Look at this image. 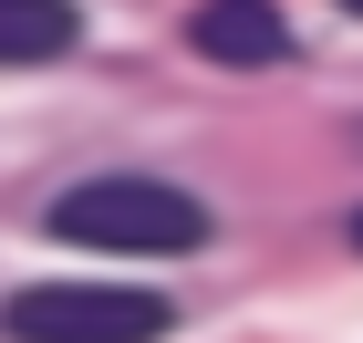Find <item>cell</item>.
<instances>
[{
	"instance_id": "1",
	"label": "cell",
	"mask_w": 363,
	"mask_h": 343,
	"mask_svg": "<svg viewBox=\"0 0 363 343\" xmlns=\"http://www.w3.org/2000/svg\"><path fill=\"white\" fill-rule=\"evenodd\" d=\"M42 219L73 250H125V260H187L208 239V198H187L177 177H84Z\"/></svg>"
},
{
	"instance_id": "2",
	"label": "cell",
	"mask_w": 363,
	"mask_h": 343,
	"mask_svg": "<svg viewBox=\"0 0 363 343\" xmlns=\"http://www.w3.org/2000/svg\"><path fill=\"white\" fill-rule=\"evenodd\" d=\"M11 343H156L167 333V291H125V281H31L0 302Z\"/></svg>"
},
{
	"instance_id": "3",
	"label": "cell",
	"mask_w": 363,
	"mask_h": 343,
	"mask_svg": "<svg viewBox=\"0 0 363 343\" xmlns=\"http://www.w3.org/2000/svg\"><path fill=\"white\" fill-rule=\"evenodd\" d=\"M187 42L228 73H270L291 53V21H280V0H197L187 11Z\"/></svg>"
},
{
	"instance_id": "4",
	"label": "cell",
	"mask_w": 363,
	"mask_h": 343,
	"mask_svg": "<svg viewBox=\"0 0 363 343\" xmlns=\"http://www.w3.org/2000/svg\"><path fill=\"white\" fill-rule=\"evenodd\" d=\"M73 42H84V11H73V0H0V73L62 62Z\"/></svg>"
},
{
	"instance_id": "5",
	"label": "cell",
	"mask_w": 363,
	"mask_h": 343,
	"mask_svg": "<svg viewBox=\"0 0 363 343\" xmlns=\"http://www.w3.org/2000/svg\"><path fill=\"white\" fill-rule=\"evenodd\" d=\"M353 250H363V208H353Z\"/></svg>"
},
{
	"instance_id": "6",
	"label": "cell",
	"mask_w": 363,
	"mask_h": 343,
	"mask_svg": "<svg viewBox=\"0 0 363 343\" xmlns=\"http://www.w3.org/2000/svg\"><path fill=\"white\" fill-rule=\"evenodd\" d=\"M342 11H353V21H363V0H342Z\"/></svg>"
}]
</instances>
